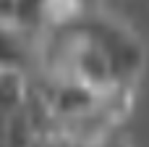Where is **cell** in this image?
Here are the masks:
<instances>
[{
    "instance_id": "cell-1",
    "label": "cell",
    "mask_w": 149,
    "mask_h": 147,
    "mask_svg": "<svg viewBox=\"0 0 149 147\" xmlns=\"http://www.w3.org/2000/svg\"><path fill=\"white\" fill-rule=\"evenodd\" d=\"M29 89L31 84L26 74L10 60H0V118L18 113L29 97Z\"/></svg>"
},
{
    "instance_id": "cell-2",
    "label": "cell",
    "mask_w": 149,
    "mask_h": 147,
    "mask_svg": "<svg viewBox=\"0 0 149 147\" xmlns=\"http://www.w3.org/2000/svg\"><path fill=\"white\" fill-rule=\"evenodd\" d=\"M42 26V0H0V29L24 32Z\"/></svg>"
}]
</instances>
